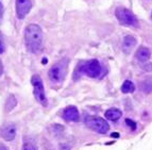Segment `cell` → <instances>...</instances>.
<instances>
[{
    "mask_svg": "<svg viewBox=\"0 0 152 150\" xmlns=\"http://www.w3.org/2000/svg\"><path fill=\"white\" fill-rule=\"evenodd\" d=\"M26 46L30 52L37 53L43 47V31L41 27L35 23L29 25L25 31Z\"/></svg>",
    "mask_w": 152,
    "mask_h": 150,
    "instance_id": "cell-1",
    "label": "cell"
},
{
    "mask_svg": "<svg viewBox=\"0 0 152 150\" xmlns=\"http://www.w3.org/2000/svg\"><path fill=\"white\" fill-rule=\"evenodd\" d=\"M115 16L118 19L121 25L127 26V27H137L138 25V20L135 14H133L132 11L129 9H126L124 7H119L115 11Z\"/></svg>",
    "mask_w": 152,
    "mask_h": 150,
    "instance_id": "cell-2",
    "label": "cell"
},
{
    "mask_svg": "<svg viewBox=\"0 0 152 150\" xmlns=\"http://www.w3.org/2000/svg\"><path fill=\"white\" fill-rule=\"evenodd\" d=\"M67 72V60L58 62L53 66L49 69L48 76L51 82L53 83H60L64 80Z\"/></svg>",
    "mask_w": 152,
    "mask_h": 150,
    "instance_id": "cell-3",
    "label": "cell"
},
{
    "mask_svg": "<svg viewBox=\"0 0 152 150\" xmlns=\"http://www.w3.org/2000/svg\"><path fill=\"white\" fill-rule=\"evenodd\" d=\"M85 125L88 128H91V130H94L96 132L100 133V134H104L107 133L110 130V126L107 124V120H104L103 118L98 116H86L84 119Z\"/></svg>",
    "mask_w": 152,
    "mask_h": 150,
    "instance_id": "cell-4",
    "label": "cell"
},
{
    "mask_svg": "<svg viewBox=\"0 0 152 150\" xmlns=\"http://www.w3.org/2000/svg\"><path fill=\"white\" fill-rule=\"evenodd\" d=\"M79 71L84 75H86L87 77H91V78H98L101 75L102 67L98 60L93 59V60L85 62L83 65L79 67Z\"/></svg>",
    "mask_w": 152,
    "mask_h": 150,
    "instance_id": "cell-5",
    "label": "cell"
},
{
    "mask_svg": "<svg viewBox=\"0 0 152 150\" xmlns=\"http://www.w3.org/2000/svg\"><path fill=\"white\" fill-rule=\"evenodd\" d=\"M31 82H32V85L34 87V96H35L36 100L41 104H43V105H47V98H46L44 84L41 77L38 76V75L33 76L32 79H31Z\"/></svg>",
    "mask_w": 152,
    "mask_h": 150,
    "instance_id": "cell-6",
    "label": "cell"
},
{
    "mask_svg": "<svg viewBox=\"0 0 152 150\" xmlns=\"http://www.w3.org/2000/svg\"><path fill=\"white\" fill-rule=\"evenodd\" d=\"M32 8L31 0H16V14L19 19H23L27 16Z\"/></svg>",
    "mask_w": 152,
    "mask_h": 150,
    "instance_id": "cell-7",
    "label": "cell"
},
{
    "mask_svg": "<svg viewBox=\"0 0 152 150\" xmlns=\"http://www.w3.org/2000/svg\"><path fill=\"white\" fill-rule=\"evenodd\" d=\"M16 135V127L13 124H4L2 127L0 128V136L3 140L11 142L15 138Z\"/></svg>",
    "mask_w": 152,
    "mask_h": 150,
    "instance_id": "cell-8",
    "label": "cell"
},
{
    "mask_svg": "<svg viewBox=\"0 0 152 150\" xmlns=\"http://www.w3.org/2000/svg\"><path fill=\"white\" fill-rule=\"evenodd\" d=\"M63 118L67 121H79L80 119V114H79V111L76 107L74 105H70V107H67L63 111Z\"/></svg>",
    "mask_w": 152,
    "mask_h": 150,
    "instance_id": "cell-9",
    "label": "cell"
},
{
    "mask_svg": "<svg viewBox=\"0 0 152 150\" xmlns=\"http://www.w3.org/2000/svg\"><path fill=\"white\" fill-rule=\"evenodd\" d=\"M136 38L134 37L133 35H126L122 40V45L121 48L122 51H124L126 54H129L133 48L136 46Z\"/></svg>",
    "mask_w": 152,
    "mask_h": 150,
    "instance_id": "cell-10",
    "label": "cell"
},
{
    "mask_svg": "<svg viewBox=\"0 0 152 150\" xmlns=\"http://www.w3.org/2000/svg\"><path fill=\"white\" fill-rule=\"evenodd\" d=\"M135 56H136V59L140 62L146 63V62L150 59V56H151V51H150V49L148 48V47L140 46V48L137 49L136 53H135Z\"/></svg>",
    "mask_w": 152,
    "mask_h": 150,
    "instance_id": "cell-11",
    "label": "cell"
},
{
    "mask_svg": "<svg viewBox=\"0 0 152 150\" xmlns=\"http://www.w3.org/2000/svg\"><path fill=\"white\" fill-rule=\"evenodd\" d=\"M104 116H105L107 119L111 120V121H117V120L122 116V112L119 109H115V108H113V109L107 110V112L104 113Z\"/></svg>",
    "mask_w": 152,
    "mask_h": 150,
    "instance_id": "cell-12",
    "label": "cell"
},
{
    "mask_svg": "<svg viewBox=\"0 0 152 150\" xmlns=\"http://www.w3.org/2000/svg\"><path fill=\"white\" fill-rule=\"evenodd\" d=\"M140 89L145 94H151L152 93V77H147L140 83Z\"/></svg>",
    "mask_w": 152,
    "mask_h": 150,
    "instance_id": "cell-13",
    "label": "cell"
},
{
    "mask_svg": "<svg viewBox=\"0 0 152 150\" xmlns=\"http://www.w3.org/2000/svg\"><path fill=\"white\" fill-rule=\"evenodd\" d=\"M135 91V85L131 80H126L121 85V92L124 94H129L133 93Z\"/></svg>",
    "mask_w": 152,
    "mask_h": 150,
    "instance_id": "cell-14",
    "label": "cell"
},
{
    "mask_svg": "<svg viewBox=\"0 0 152 150\" xmlns=\"http://www.w3.org/2000/svg\"><path fill=\"white\" fill-rule=\"evenodd\" d=\"M16 99H15V97L13 96H10L8 98V100H7V103H5V111L7 112H10L11 110H13V108H15L16 105Z\"/></svg>",
    "mask_w": 152,
    "mask_h": 150,
    "instance_id": "cell-15",
    "label": "cell"
},
{
    "mask_svg": "<svg viewBox=\"0 0 152 150\" xmlns=\"http://www.w3.org/2000/svg\"><path fill=\"white\" fill-rule=\"evenodd\" d=\"M126 124H127V126L131 130H133V131H134V130H136V128H137L136 122L133 121L132 119H129V118H127V119H126Z\"/></svg>",
    "mask_w": 152,
    "mask_h": 150,
    "instance_id": "cell-16",
    "label": "cell"
},
{
    "mask_svg": "<svg viewBox=\"0 0 152 150\" xmlns=\"http://www.w3.org/2000/svg\"><path fill=\"white\" fill-rule=\"evenodd\" d=\"M23 150H36L35 146L30 144V143H26L23 147Z\"/></svg>",
    "mask_w": 152,
    "mask_h": 150,
    "instance_id": "cell-17",
    "label": "cell"
},
{
    "mask_svg": "<svg viewBox=\"0 0 152 150\" xmlns=\"http://www.w3.org/2000/svg\"><path fill=\"white\" fill-rule=\"evenodd\" d=\"M142 67L146 71H152V63H145Z\"/></svg>",
    "mask_w": 152,
    "mask_h": 150,
    "instance_id": "cell-18",
    "label": "cell"
},
{
    "mask_svg": "<svg viewBox=\"0 0 152 150\" xmlns=\"http://www.w3.org/2000/svg\"><path fill=\"white\" fill-rule=\"evenodd\" d=\"M3 44H2V37H1V34H0V53H2L3 52Z\"/></svg>",
    "mask_w": 152,
    "mask_h": 150,
    "instance_id": "cell-19",
    "label": "cell"
},
{
    "mask_svg": "<svg viewBox=\"0 0 152 150\" xmlns=\"http://www.w3.org/2000/svg\"><path fill=\"white\" fill-rule=\"evenodd\" d=\"M2 11H3V9H2V3L0 2V20H1V17H2Z\"/></svg>",
    "mask_w": 152,
    "mask_h": 150,
    "instance_id": "cell-20",
    "label": "cell"
},
{
    "mask_svg": "<svg viewBox=\"0 0 152 150\" xmlns=\"http://www.w3.org/2000/svg\"><path fill=\"white\" fill-rule=\"evenodd\" d=\"M2 71H3V65H2V62L0 61V76L2 75Z\"/></svg>",
    "mask_w": 152,
    "mask_h": 150,
    "instance_id": "cell-21",
    "label": "cell"
},
{
    "mask_svg": "<svg viewBox=\"0 0 152 150\" xmlns=\"http://www.w3.org/2000/svg\"><path fill=\"white\" fill-rule=\"evenodd\" d=\"M111 136H112V138H119V134H118V133H117V132H114V133H112V134H111Z\"/></svg>",
    "mask_w": 152,
    "mask_h": 150,
    "instance_id": "cell-22",
    "label": "cell"
},
{
    "mask_svg": "<svg viewBox=\"0 0 152 150\" xmlns=\"http://www.w3.org/2000/svg\"><path fill=\"white\" fill-rule=\"evenodd\" d=\"M0 150H9V148L4 145H0Z\"/></svg>",
    "mask_w": 152,
    "mask_h": 150,
    "instance_id": "cell-23",
    "label": "cell"
},
{
    "mask_svg": "<svg viewBox=\"0 0 152 150\" xmlns=\"http://www.w3.org/2000/svg\"><path fill=\"white\" fill-rule=\"evenodd\" d=\"M151 17H152V14H151Z\"/></svg>",
    "mask_w": 152,
    "mask_h": 150,
    "instance_id": "cell-24",
    "label": "cell"
}]
</instances>
